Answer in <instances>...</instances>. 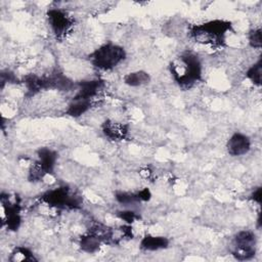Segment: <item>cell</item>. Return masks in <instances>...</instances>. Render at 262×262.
<instances>
[{
	"instance_id": "6da1fadb",
	"label": "cell",
	"mask_w": 262,
	"mask_h": 262,
	"mask_svg": "<svg viewBox=\"0 0 262 262\" xmlns=\"http://www.w3.org/2000/svg\"><path fill=\"white\" fill-rule=\"evenodd\" d=\"M180 63H171L170 72L174 80L182 87H190L202 80V64L192 52H184L179 57Z\"/></svg>"
},
{
	"instance_id": "7a4b0ae2",
	"label": "cell",
	"mask_w": 262,
	"mask_h": 262,
	"mask_svg": "<svg viewBox=\"0 0 262 262\" xmlns=\"http://www.w3.org/2000/svg\"><path fill=\"white\" fill-rule=\"evenodd\" d=\"M231 29L230 21L214 19L202 25H195L190 29V36L196 42L222 46L225 41V35Z\"/></svg>"
},
{
	"instance_id": "3957f363",
	"label": "cell",
	"mask_w": 262,
	"mask_h": 262,
	"mask_svg": "<svg viewBox=\"0 0 262 262\" xmlns=\"http://www.w3.org/2000/svg\"><path fill=\"white\" fill-rule=\"evenodd\" d=\"M125 57L126 52L123 47L117 44L106 43L91 53L90 60L97 69L107 71L117 67Z\"/></svg>"
},
{
	"instance_id": "277c9868",
	"label": "cell",
	"mask_w": 262,
	"mask_h": 262,
	"mask_svg": "<svg viewBox=\"0 0 262 262\" xmlns=\"http://www.w3.org/2000/svg\"><path fill=\"white\" fill-rule=\"evenodd\" d=\"M41 201L57 209H79L82 203L81 198L76 193H72L67 186H60L46 191L41 196Z\"/></svg>"
},
{
	"instance_id": "5b68a950",
	"label": "cell",
	"mask_w": 262,
	"mask_h": 262,
	"mask_svg": "<svg viewBox=\"0 0 262 262\" xmlns=\"http://www.w3.org/2000/svg\"><path fill=\"white\" fill-rule=\"evenodd\" d=\"M56 159V151L47 147L40 148L38 150V161L30 169L29 180L38 181L41 180L45 175L51 174L54 170Z\"/></svg>"
},
{
	"instance_id": "8992f818",
	"label": "cell",
	"mask_w": 262,
	"mask_h": 262,
	"mask_svg": "<svg viewBox=\"0 0 262 262\" xmlns=\"http://www.w3.org/2000/svg\"><path fill=\"white\" fill-rule=\"evenodd\" d=\"M232 255L237 260H249L256 253V236L250 230H242L237 232L233 241Z\"/></svg>"
},
{
	"instance_id": "52a82bcc",
	"label": "cell",
	"mask_w": 262,
	"mask_h": 262,
	"mask_svg": "<svg viewBox=\"0 0 262 262\" xmlns=\"http://www.w3.org/2000/svg\"><path fill=\"white\" fill-rule=\"evenodd\" d=\"M47 17L56 39H63L73 26V18L63 10L57 8L49 9L47 11Z\"/></svg>"
},
{
	"instance_id": "ba28073f",
	"label": "cell",
	"mask_w": 262,
	"mask_h": 262,
	"mask_svg": "<svg viewBox=\"0 0 262 262\" xmlns=\"http://www.w3.org/2000/svg\"><path fill=\"white\" fill-rule=\"evenodd\" d=\"M1 204L4 212V223L6 224L8 230L16 231L21 223V218L19 215L20 206H19V199L15 201V203H11L9 200L8 194L1 193Z\"/></svg>"
},
{
	"instance_id": "9c48e42d",
	"label": "cell",
	"mask_w": 262,
	"mask_h": 262,
	"mask_svg": "<svg viewBox=\"0 0 262 262\" xmlns=\"http://www.w3.org/2000/svg\"><path fill=\"white\" fill-rule=\"evenodd\" d=\"M227 151L230 156H243L246 155L251 148V141L248 136L243 133H234L227 141Z\"/></svg>"
},
{
	"instance_id": "30bf717a",
	"label": "cell",
	"mask_w": 262,
	"mask_h": 262,
	"mask_svg": "<svg viewBox=\"0 0 262 262\" xmlns=\"http://www.w3.org/2000/svg\"><path fill=\"white\" fill-rule=\"evenodd\" d=\"M43 89H56L69 91L73 88V82L60 72H54L47 77H42Z\"/></svg>"
},
{
	"instance_id": "8fae6325",
	"label": "cell",
	"mask_w": 262,
	"mask_h": 262,
	"mask_svg": "<svg viewBox=\"0 0 262 262\" xmlns=\"http://www.w3.org/2000/svg\"><path fill=\"white\" fill-rule=\"evenodd\" d=\"M102 87H103V81L99 79L81 81L79 83V91L75 95V97L91 100L94 96L97 95V93Z\"/></svg>"
},
{
	"instance_id": "7c38bea8",
	"label": "cell",
	"mask_w": 262,
	"mask_h": 262,
	"mask_svg": "<svg viewBox=\"0 0 262 262\" xmlns=\"http://www.w3.org/2000/svg\"><path fill=\"white\" fill-rule=\"evenodd\" d=\"M169 246V239L165 236H156L146 234L140 242V248L145 251H158L166 249Z\"/></svg>"
},
{
	"instance_id": "4fadbf2b",
	"label": "cell",
	"mask_w": 262,
	"mask_h": 262,
	"mask_svg": "<svg viewBox=\"0 0 262 262\" xmlns=\"http://www.w3.org/2000/svg\"><path fill=\"white\" fill-rule=\"evenodd\" d=\"M102 131L104 135L113 140L123 139L127 134V128L124 125H120L115 122L105 121L102 125Z\"/></svg>"
},
{
	"instance_id": "5bb4252c",
	"label": "cell",
	"mask_w": 262,
	"mask_h": 262,
	"mask_svg": "<svg viewBox=\"0 0 262 262\" xmlns=\"http://www.w3.org/2000/svg\"><path fill=\"white\" fill-rule=\"evenodd\" d=\"M90 106H91V100L84 99V98H78V97L74 96L72 102L68 106L67 114L70 117L77 118V117H80L81 115H83L84 113H86L90 108Z\"/></svg>"
},
{
	"instance_id": "9a60e30c",
	"label": "cell",
	"mask_w": 262,
	"mask_h": 262,
	"mask_svg": "<svg viewBox=\"0 0 262 262\" xmlns=\"http://www.w3.org/2000/svg\"><path fill=\"white\" fill-rule=\"evenodd\" d=\"M101 244L100 237L95 234L93 231L89 230V232L80 238V248L87 253H94L99 249Z\"/></svg>"
},
{
	"instance_id": "2e32d148",
	"label": "cell",
	"mask_w": 262,
	"mask_h": 262,
	"mask_svg": "<svg viewBox=\"0 0 262 262\" xmlns=\"http://www.w3.org/2000/svg\"><path fill=\"white\" fill-rule=\"evenodd\" d=\"M149 80H150L149 75L144 71L132 72V73L127 74L124 77L125 83L129 86H132V87H137V86L144 85V84L148 83Z\"/></svg>"
},
{
	"instance_id": "e0dca14e",
	"label": "cell",
	"mask_w": 262,
	"mask_h": 262,
	"mask_svg": "<svg viewBox=\"0 0 262 262\" xmlns=\"http://www.w3.org/2000/svg\"><path fill=\"white\" fill-rule=\"evenodd\" d=\"M24 83L27 87V95L28 96H33L43 89L42 78L35 76L33 74L27 75L24 78Z\"/></svg>"
},
{
	"instance_id": "ac0fdd59",
	"label": "cell",
	"mask_w": 262,
	"mask_h": 262,
	"mask_svg": "<svg viewBox=\"0 0 262 262\" xmlns=\"http://www.w3.org/2000/svg\"><path fill=\"white\" fill-rule=\"evenodd\" d=\"M261 70H262V60L259 58L256 63H254L248 71H247V78L257 86L261 85Z\"/></svg>"
},
{
	"instance_id": "d6986e66",
	"label": "cell",
	"mask_w": 262,
	"mask_h": 262,
	"mask_svg": "<svg viewBox=\"0 0 262 262\" xmlns=\"http://www.w3.org/2000/svg\"><path fill=\"white\" fill-rule=\"evenodd\" d=\"M11 261H36L33 253L24 247H17L13 250L10 257Z\"/></svg>"
},
{
	"instance_id": "ffe728a7",
	"label": "cell",
	"mask_w": 262,
	"mask_h": 262,
	"mask_svg": "<svg viewBox=\"0 0 262 262\" xmlns=\"http://www.w3.org/2000/svg\"><path fill=\"white\" fill-rule=\"evenodd\" d=\"M116 200L123 205H130V204H134L137 202H141L138 192H123V191H118L115 194Z\"/></svg>"
},
{
	"instance_id": "44dd1931",
	"label": "cell",
	"mask_w": 262,
	"mask_h": 262,
	"mask_svg": "<svg viewBox=\"0 0 262 262\" xmlns=\"http://www.w3.org/2000/svg\"><path fill=\"white\" fill-rule=\"evenodd\" d=\"M249 43L254 48H261L262 46V37H261V30L254 29L251 30L249 33Z\"/></svg>"
},
{
	"instance_id": "7402d4cb",
	"label": "cell",
	"mask_w": 262,
	"mask_h": 262,
	"mask_svg": "<svg viewBox=\"0 0 262 262\" xmlns=\"http://www.w3.org/2000/svg\"><path fill=\"white\" fill-rule=\"evenodd\" d=\"M118 216L128 224L133 223L136 219L139 218V216L133 211H120L118 212Z\"/></svg>"
},
{
	"instance_id": "603a6c76",
	"label": "cell",
	"mask_w": 262,
	"mask_h": 262,
	"mask_svg": "<svg viewBox=\"0 0 262 262\" xmlns=\"http://www.w3.org/2000/svg\"><path fill=\"white\" fill-rule=\"evenodd\" d=\"M17 79L15 78L14 74L10 71H3L1 72V87H4L5 83H15Z\"/></svg>"
},
{
	"instance_id": "cb8c5ba5",
	"label": "cell",
	"mask_w": 262,
	"mask_h": 262,
	"mask_svg": "<svg viewBox=\"0 0 262 262\" xmlns=\"http://www.w3.org/2000/svg\"><path fill=\"white\" fill-rule=\"evenodd\" d=\"M261 190H262V188L261 187H257L252 193H251V195H250V199L253 201V202H255V203H257V204H261Z\"/></svg>"
},
{
	"instance_id": "d4e9b609",
	"label": "cell",
	"mask_w": 262,
	"mask_h": 262,
	"mask_svg": "<svg viewBox=\"0 0 262 262\" xmlns=\"http://www.w3.org/2000/svg\"><path fill=\"white\" fill-rule=\"evenodd\" d=\"M138 194H139V198H140L141 201H148L151 196V193H150L148 188L141 189L140 191H138Z\"/></svg>"
},
{
	"instance_id": "484cf974",
	"label": "cell",
	"mask_w": 262,
	"mask_h": 262,
	"mask_svg": "<svg viewBox=\"0 0 262 262\" xmlns=\"http://www.w3.org/2000/svg\"><path fill=\"white\" fill-rule=\"evenodd\" d=\"M262 225V221H261V213H259L258 215V218H257V227L260 228Z\"/></svg>"
}]
</instances>
